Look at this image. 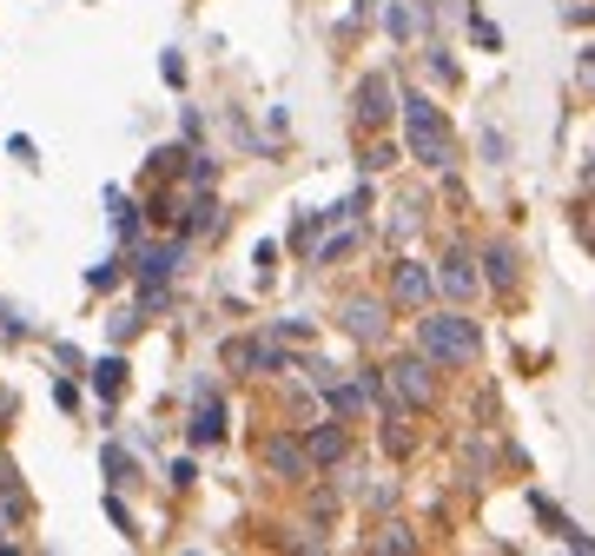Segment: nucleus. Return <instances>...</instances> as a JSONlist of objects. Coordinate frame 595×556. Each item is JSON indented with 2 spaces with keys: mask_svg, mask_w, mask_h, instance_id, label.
<instances>
[{
  "mask_svg": "<svg viewBox=\"0 0 595 556\" xmlns=\"http://www.w3.org/2000/svg\"><path fill=\"white\" fill-rule=\"evenodd\" d=\"M404 139H410V152L423 159V166H437V173L457 159V139H450L444 113H437L431 100H423V94H410V100H404Z\"/></svg>",
  "mask_w": 595,
  "mask_h": 556,
  "instance_id": "obj_1",
  "label": "nucleus"
},
{
  "mask_svg": "<svg viewBox=\"0 0 595 556\" xmlns=\"http://www.w3.org/2000/svg\"><path fill=\"white\" fill-rule=\"evenodd\" d=\"M417 358H431V365H470L476 358V325L457 311H437V318H423L417 325Z\"/></svg>",
  "mask_w": 595,
  "mask_h": 556,
  "instance_id": "obj_2",
  "label": "nucleus"
},
{
  "mask_svg": "<svg viewBox=\"0 0 595 556\" xmlns=\"http://www.w3.org/2000/svg\"><path fill=\"white\" fill-rule=\"evenodd\" d=\"M345 332H351L358 345H377V338L391 332V318H384L377 298H351V305H345Z\"/></svg>",
  "mask_w": 595,
  "mask_h": 556,
  "instance_id": "obj_3",
  "label": "nucleus"
},
{
  "mask_svg": "<svg viewBox=\"0 0 595 556\" xmlns=\"http://www.w3.org/2000/svg\"><path fill=\"white\" fill-rule=\"evenodd\" d=\"M391 391H397V405H431V378H423V358L391 365Z\"/></svg>",
  "mask_w": 595,
  "mask_h": 556,
  "instance_id": "obj_4",
  "label": "nucleus"
},
{
  "mask_svg": "<svg viewBox=\"0 0 595 556\" xmlns=\"http://www.w3.org/2000/svg\"><path fill=\"white\" fill-rule=\"evenodd\" d=\"M391 292H397L404 305H423V298H431V292H437V279H431V272H423L417 259H397V272H391Z\"/></svg>",
  "mask_w": 595,
  "mask_h": 556,
  "instance_id": "obj_5",
  "label": "nucleus"
},
{
  "mask_svg": "<svg viewBox=\"0 0 595 556\" xmlns=\"http://www.w3.org/2000/svg\"><path fill=\"white\" fill-rule=\"evenodd\" d=\"M384 113H391V79H384V73H371L364 87H358V120H364V126H377Z\"/></svg>",
  "mask_w": 595,
  "mask_h": 556,
  "instance_id": "obj_6",
  "label": "nucleus"
},
{
  "mask_svg": "<svg viewBox=\"0 0 595 556\" xmlns=\"http://www.w3.org/2000/svg\"><path fill=\"white\" fill-rule=\"evenodd\" d=\"M259 457H265L278 477H305V470H311V457H305L298 444H285V437H265V450H259Z\"/></svg>",
  "mask_w": 595,
  "mask_h": 556,
  "instance_id": "obj_7",
  "label": "nucleus"
},
{
  "mask_svg": "<svg viewBox=\"0 0 595 556\" xmlns=\"http://www.w3.org/2000/svg\"><path fill=\"white\" fill-rule=\"evenodd\" d=\"M437 285H444L450 298H470V292H476L483 279H476V265H470V259L457 252V259H444V272H437Z\"/></svg>",
  "mask_w": 595,
  "mask_h": 556,
  "instance_id": "obj_8",
  "label": "nucleus"
},
{
  "mask_svg": "<svg viewBox=\"0 0 595 556\" xmlns=\"http://www.w3.org/2000/svg\"><path fill=\"white\" fill-rule=\"evenodd\" d=\"M305 457H311V464H337V457H345V431H337V424L311 431V437H305Z\"/></svg>",
  "mask_w": 595,
  "mask_h": 556,
  "instance_id": "obj_9",
  "label": "nucleus"
},
{
  "mask_svg": "<svg viewBox=\"0 0 595 556\" xmlns=\"http://www.w3.org/2000/svg\"><path fill=\"white\" fill-rule=\"evenodd\" d=\"M0 504H8V523L14 517H27V491H21V477H14V464L0 457Z\"/></svg>",
  "mask_w": 595,
  "mask_h": 556,
  "instance_id": "obj_10",
  "label": "nucleus"
},
{
  "mask_svg": "<svg viewBox=\"0 0 595 556\" xmlns=\"http://www.w3.org/2000/svg\"><path fill=\"white\" fill-rule=\"evenodd\" d=\"M483 265H489V285H496V292L517 285V252H509V246H489V259H483Z\"/></svg>",
  "mask_w": 595,
  "mask_h": 556,
  "instance_id": "obj_11",
  "label": "nucleus"
},
{
  "mask_svg": "<svg viewBox=\"0 0 595 556\" xmlns=\"http://www.w3.org/2000/svg\"><path fill=\"white\" fill-rule=\"evenodd\" d=\"M120 384H126V365H120V358H100V365H94V391H100V397H120Z\"/></svg>",
  "mask_w": 595,
  "mask_h": 556,
  "instance_id": "obj_12",
  "label": "nucleus"
},
{
  "mask_svg": "<svg viewBox=\"0 0 595 556\" xmlns=\"http://www.w3.org/2000/svg\"><path fill=\"white\" fill-rule=\"evenodd\" d=\"M193 437H199V444H219V437H225V411H219V405H199Z\"/></svg>",
  "mask_w": 595,
  "mask_h": 556,
  "instance_id": "obj_13",
  "label": "nucleus"
},
{
  "mask_svg": "<svg viewBox=\"0 0 595 556\" xmlns=\"http://www.w3.org/2000/svg\"><path fill=\"white\" fill-rule=\"evenodd\" d=\"M173 265H179V246H146V259H139V272H146V279H165Z\"/></svg>",
  "mask_w": 595,
  "mask_h": 556,
  "instance_id": "obj_14",
  "label": "nucleus"
},
{
  "mask_svg": "<svg viewBox=\"0 0 595 556\" xmlns=\"http://www.w3.org/2000/svg\"><path fill=\"white\" fill-rule=\"evenodd\" d=\"M410 225H417V206H397V219H391V238H397V246L410 238Z\"/></svg>",
  "mask_w": 595,
  "mask_h": 556,
  "instance_id": "obj_15",
  "label": "nucleus"
},
{
  "mask_svg": "<svg viewBox=\"0 0 595 556\" xmlns=\"http://www.w3.org/2000/svg\"><path fill=\"white\" fill-rule=\"evenodd\" d=\"M377 549H417V536H410V530H397V523H391V530H384V536H377Z\"/></svg>",
  "mask_w": 595,
  "mask_h": 556,
  "instance_id": "obj_16",
  "label": "nucleus"
},
{
  "mask_svg": "<svg viewBox=\"0 0 595 556\" xmlns=\"http://www.w3.org/2000/svg\"><path fill=\"white\" fill-rule=\"evenodd\" d=\"M391 34H397V40H410V34H417V21H410V8H391Z\"/></svg>",
  "mask_w": 595,
  "mask_h": 556,
  "instance_id": "obj_17",
  "label": "nucleus"
}]
</instances>
